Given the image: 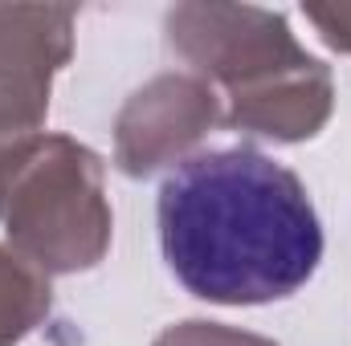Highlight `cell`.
Here are the masks:
<instances>
[{
  "mask_svg": "<svg viewBox=\"0 0 351 346\" xmlns=\"http://www.w3.org/2000/svg\"><path fill=\"white\" fill-rule=\"evenodd\" d=\"M160 245L192 297L269 306L315 277L323 224L290 168L254 147H229L192 155L164 179Z\"/></svg>",
  "mask_w": 351,
  "mask_h": 346,
  "instance_id": "6da1fadb",
  "label": "cell"
},
{
  "mask_svg": "<svg viewBox=\"0 0 351 346\" xmlns=\"http://www.w3.org/2000/svg\"><path fill=\"white\" fill-rule=\"evenodd\" d=\"M164 29L192 74L225 90V122L233 131L302 143L327 127L335 106L331 70L294 41L282 12L258 4H176Z\"/></svg>",
  "mask_w": 351,
  "mask_h": 346,
  "instance_id": "7a4b0ae2",
  "label": "cell"
},
{
  "mask_svg": "<svg viewBox=\"0 0 351 346\" xmlns=\"http://www.w3.org/2000/svg\"><path fill=\"white\" fill-rule=\"evenodd\" d=\"M0 224L8 249L45 277L86 273L110 249L102 159L70 135H29L0 151Z\"/></svg>",
  "mask_w": 351,
  "mask_h": 346,
  "instance_id": "3957f363",
  "label": "cell"
},
{
  "mask_svg": "<svg viewBox=\"0 0 351 346\" xmlns=\"http://www.w3.org/2000/svg\"><path fill=\"white\" fill-rule=\"evenodd\" d=\"M74 8H0V151L37 135L74 53Z\"/></svg>",
  "mask_w": 351,
  "mask_h": 346,
  "instance_id": "277c9868",
  "label": "cell"
},
{
  "mask_svg": "<svg viewBox=\"0 0 351 346\" xmlns=\"http://www.w3.org/2000/svg\"><path fill=\"white\" fill-rule=\"evenodd\" d=\"M225 122L221 94L196 74H160L127 98L114 122V163L131 179L184 163V155Z\"/></svg>",
  "mask_w": 351,
  "mask_h": 346,
  "instance_id": "5b68a950",
  "label": "cell"
},
{
  "mask_svg": "<svg viewBox=\"0 0 351 346\" xmlns=\"http://www.w3.org/2000/svg\"><path fill=\"white\" fill-rule=\"evenodd\" d=\"M49 277L16 249L0 245V346H16L49 314Z\"/></svg>",
  "mask_w": 351,
  "mask_h": 346,
  "instance_id": "8992f818",
  "label": "cell"
},
{
  "mask_svg": "<svg viewBox=\"0 0 351 346\" xmlns=\"http://www.w3.org/2000/svg\"><path fill=\"white\" fill-rule=\"evenodd\" d=\"M156 346H278L262 338V334H250V330H233V326H221V322H180L168 326Z\"/></svg>",
  "mask_w": 351,
  "mask_h": 346,
  "instance_id": "52a82bcc",
  "label": "cell"
},
{
  "mask_svg": "<svg viewBox=\"0 0 351 346\" xmlns=\"http://www.w3.org/2000/svg\"><path fill=\"white\" fill-rule=\"evenodd\" d=\"M302 16L315 25V33L339 49V53H351V4H331V8H302Z\"/></svg>",
  "mask_w": 351,
  "mask_h": 346,
  "instance_id": "ba28073f",
  "label": "cell"
}]
</instances>
